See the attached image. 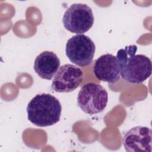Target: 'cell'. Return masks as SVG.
<instances>
[{
  "label": "cell",
  "mask_w": 152,
  "mask_h": 152,
  "mask_svg": "<svg viewBox=\"0 0 152 152\" xmlns=\"http://www.w3.org/2000/svg\"><path fill=\"white\" fill-rule=\"evenodd\" d=\"M137 46H126L118 50L116 58L118 61L121 76L125 81L140 84L146 80L151 74V61L142 54L136 55Z\"/></svg>",
  "instance_id": "obj_1"
},
{
  "label": "cell",
  "mask_w": 152,
  "mask_h": 152,
  "mask_svg": "<svg viewBox=\"0 0 152 152\" xmlns=\"http://www.w3.org/2000/svg\"><path fill=\"white\" fill-rule=\"evenodd\" d=\"M27 118L37 126L53 125L60 120L62 106L58 99L47 93L36 94L27 104Z\"/></svg>",
  "instance_id": "obj_2"
},
{
  "label": "cell",
  "mask_w": 152,
  "mask_h": 152,
  "mask_svg": "<svg viewBox=\"0 0 152 152\" xmlns=\"http://www.w3.org/2000/svg\"><path fill=\"white\" fill-rule=\"evenodd\" d=\"M77 104L86 113L94 115L102 112L108 102V94L102 86L94 83L84 85L77 96Z\"/></svg>",
  "instance_id": "obj_3"
},
{
  "label": "cell",
  "mask_w": 152,
  "mask_h": 152,
  "mask_svg": "<svg viewBox=\"0 0 152 152\" xmlns=\"http://www.w3.org/2000/svg\"><path fill=\"white\" fill-rule=\"evenodd\" d=\"M96 50V46L87 36L78 34L69 39L65 45V54L73 64L85 67L92 61Z\"/></svg>",
  "instance_id": "obj_4"
},
{
  "label": "cell",
  "mask_w": 152,
  "mask_h": 152,
  "mask_svg": "<svg viewBox=\"0 0 152 152\" xmlns=\"http://www.w3.org/2000/svg\"><path fill=\"white\" fill-rule=\"evenodd\" d=\"M94 20L91 8L81 3L72 4L65 11L62 17L64 27L68 31L77 34L88 31L92 27Z\"/></svg>",
  "instance_id": "obj_5"
},
{
  "label": "cell",
  "mask_w": 152,
  "mask_h": 152,
  "mask_svg": "<svg viewBox=\"0 0 152 152\" xmlns=\"http://www.w3.org/2000/svg\"><path fill=\"white\" fill-rule=\"evenodd\" d=\"M84 77L82 69L74 65L66 64L58 69L52 80L51 87L55 92L69 93L80 86Z\"/></svg>",
  "instance_id": "obj_6"
},
{
  "label": "cell",
  "mask_w": 152,
  "mask_h": 152,
  "mask_svg": "<svg viewBox=\"0 0 152 152\" xmlns=\"http://www.w3.org/2000/svg\"><path fill=\"white\" fill-rule=\"evenodd\" d=\"M122 144L128 152H151V129L142 126L133 127L124 135Z\"/></svg>",
  "instance_id": "obj_7"
},
{
  "label": "cell",
  "mask_w": 152,
  "mask_h": 152,
  "mask_svg": "<svg viewBox=\"0 0 152 152\" xmlns=\"http://www.w3.org/2000/svg\"><path fill=\"white\" fill-rule=\"evenodd\" d=\"M93 72L98 80L109 83H115L121 78L117 58L109 53L103 55L95 61Z\"/></svg>",
  "instance_id": "obj_8"
},
{
  "label": "cell",
  "mask_w": 152,
  "mask_h": 152,
  "mask_svg": "<svg viewBox=\"0 0 152 152\" xmlns=\"http://www.w3.org/2000/svg\"><path fill=\"white\" fill-rule=\"evenodd\" d=\"M60 64V60L56 54L46 50L36 56L34 69L40 78L50 80L59 68Z\"/></svg>",
  "instance_id": "obj_9"
}]
</instances>
